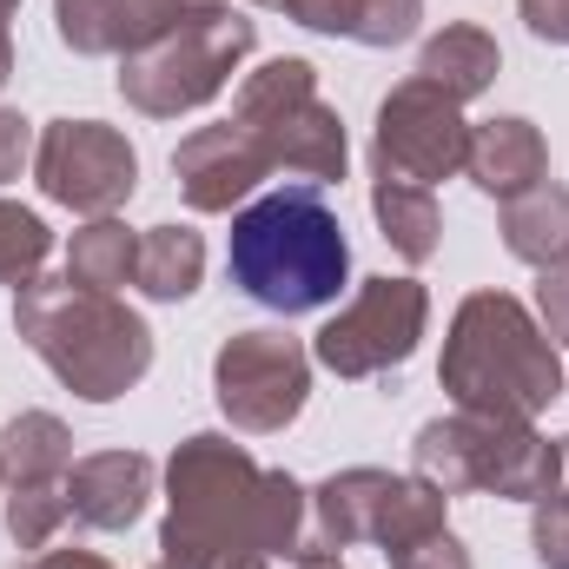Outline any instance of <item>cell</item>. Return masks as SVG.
Masks as SVG:
<instances>
[{
  "label": "cell",
  "instance_id": "6da1fadb",
  "mask_svg": "<svg viewBox=\"0 0 569 569\" xmlns=\"http://www.w3.org/2000/svg\"><path fill=\"white\" fill-rule=\"evenodd\" d=\"M311 523V490L291 470H266L246 443L192 430L166 457V523L159 563L179 569H272L298 563Z\"/></svg>",
  "mask_w": 569,
  "mask_h": 569
},
{
  "label": "cell",
  "instance_id": "7a4b0ae2",
  "mask_svg": "<svg viewBox=\"0 0 569 569\" xmlns=\"http://www.w3.org/2000/svg\"><path fill=\"white\" fill-rule=\"evenodd\" d=\"M437 385L450 411L497 418V425H537L563 398V358L517 291H470L450 311Z\"/></svg>",
  "mask_w": 569,
  "mask_h": 569
},
{
  "label": "cell",
  "instance_id": "3957f363",
  "mask_svg": "<svg viewBox=\"0 0 569 569\" xmlns=\"http://www.w3.org/2000/svg\"><path fill=\"white\" fill-rule=\"evenodd\" d=\"M226 272L252 305H266L279 318L338 305V291L351 279V239H345V219L331 212L325 186L291 179L279 192L239 206L232 239H226Z\"/></svg>",
  "mask_w": 569,
  "mask_h": 569
},
{
  "label": "cell",
  "instance_id": "277c9868",
  "mask_svg": "<svg viewBox=\"0 0 569 569\" xmlns=\"http://www.w3.org/2000/svg\"><path fill=\"white\" fill-rule=\"evenodd\" d=\"M13 331L80 405H113L152 371V325L120 291L73 284L67 272L13 291Z\"/></svg>",
  "mask_w": 569,
  "mask_h": 569
},
{
  "label": "cell",
  "instance_id": "5b68a950",
  "mask_svg": "<svg viewBox=\"0 0 569 569\" xmlns=\"http://www.w3.org/2000/svg\"><path fill=\"white\" fill-rule=\"evenodd\" d=\"M252 47H259V20H246L239 7L186 13L179 27H166L159 40H146L140 53L120 60V100L146 120L199 113L206 100H219L232 87V73L252 60Z\"/></svg>",
  "mask_w": 569,
  "mask_h": 569
},
{
  "label": "cell",
  "instance_id": "8992f818",
  "mask_svg": "<svg viewBox=\"0 0 569 569\" xmlns=\"http://www.w3.org/2000/svg\"><path fill=\"white\" fill-rule=\"evenodd\" d=\"M232 120L266 146L272 172H291L305 186H331L351 166V140L338 107L318 93V67L305 53H279L259 73L239 80L232 93Z\"/></svg>",
  "mask_w": 569,
  "mask_h": 569
},
{
  "label": "cell",
  "instance_id": "52a82bcc",
  "mask_svg": "<svg viewBox=\"0 0 569 569\" xmlns=\"http://www.w3.org/2000/svg\"><path fill=\"white\" fill-rule=\"evenodd\" d=\"M430 325V291L418 279H365L351 291V305H338V318L311 338V365H325L331 378H385L398 365L418 358Z\"/></svg>",
  "mask_w": 569,
  "mask_h": 569
},
{
  "label": "cell",
  "instance_id": "ba28073f",
  "mask_svg": "<svg viewBox=\"0 0 569 569\" xmlns=\"http://www.w3.org/2000/svg\"><path fill=\"white\" fill-rule=\"evenodd\" d=\"M212 398L232 430L272 437V430L298 425V411L311 398V351L279 325L232 331L212 358Z\"/></svg>",
  "mask_w": 569,
  "mask_h": 569
},
{
  "label": "cell",
  "instance_id": "9c48e42d",
  "mask_svg": "<svg viewBox=\"0 0 569 569\" xmlns=\"http://www.w3.org/2000/svg\"><path fill=\"white\" fill-rule=\"evenodd\" d=\"M67 470H73V430L53 411H13L0 430V523L20 550H53V537L73 523L67 510Z\"/></svg>",
  "mask_w": 569,
  "mask_h": 569
},
{
  "label": "cell",
  "instance_id": "30bf717a",
  "mask_svg": "<svg viewBox=\"0 0 569 569\" xmlns=\"http://www.w3.org/2000/svg\"><path fill=\"white\" fill-rule=\"evenodd\" d=\"M470 159V120L463 107L430 87L425 73L398 80L378 100V127H371V179H405V186H437L457 179Z\"/></svg>",
  "mask_w": 569,
  "mask_h": 569
},
{
  "label": "cell",
  "instance_id": "8fae6325",
  "mask_svg": "<svg viewBox=\"0 0 569 569\" xmlns=\"http://www.w3.org/2000/svg\"><path fill=\"white\" fill-rule=\"evenodd\" d=\"M33 179L80 219H113L140 192V152L107 120H47L33 140Z\"/></svg>",
  "mask_w": 569,
  "mask_h": 569
},
{
  "label": "cell",
  "instance_id": "7c38bea8",
  "mask_svg": "<svg viewBox=\"0 0 569 569\" xmlns=\"http://www.w3.org/2000/svg\"><path fill=\"white\" fill-rule=\"evenodd\" d=\"M172 179L192 212H232L272 179V159L239 120H212L172 146Z\"/></svg>",
  "mask_w": 569,
  "mask_h": 569
},
{
  "label": "cell",
  "instance_id": "4fadbf2b",
  "mask_svg": "<svg viewBox=\"0 0 569 569\" xmlns=\"http://www.w3.org/2000/svg\"><path fill=\"white\" fill-rule=\"evenodd\" d=\"M186 13H192L186 0H53V33L80 60H127Z\"/></svg>",
  "mask_w": 569,
  "mask_h": 569
},
{
  "label": "cell",
  "instance_id": "5bb4252c",
  "mask_svg": "<svg viewBox=\"0 0 569 569\" xmlns=\"http://www.w3.org/2000/svg\"><path fill=\"white\" fill-rule=\"evenodd\" d=\"M152 457L146 450H93V457H73L67 470V510L80 530H133L152 503Z\"/></svg>",
  "mask_w": 569,
  "mask_h": 569
},
{
  "label": "cell",
  "instance_id": "9a60e30c",
  "mask_svg": "<svg viewBox=\"0 0 569 569\" xmlns=\"http://www.w3.org/2000/svg\"><path fill=\"white\" fill-rule=\"evenodd\" d=\"M391 490H398V470H378V463H351V470H331L318 490H311V523H305V550H351V543H371L385 510H391ZM298 550V557H305Z\"/></svg>",
  "mask_w": 569,
  "mask_h": 569
},
{
  "label": "cell",
  "instance_id": "2e32d148",
  "mask_svg": "<svg viewBox=\"0 0 569 569\" xmlns=\"http://www.w3.org/2000/svg\"><path fill=\"white\" fill-rule=\"evenodd\" d=\"M463 179H470L483 199H497V206L517 199V192H530V186H543V179H550V140H543V127L523 120V113H497V120L470 127Z\"/></svg>",
  "mask_w": 569,
  "mask_h": 569
},
{
  "label": "cell",
  "instance_id": "e0dca14e",
  "mask_svg": "<svg viewBox=\"0 0 569 569\" xmlns=\"http://www.w3.org/2000/svg\"><path fill=\"white\" fill-rule=\"evenodd\" d=\"M490 450H497V418L450 411V418L418 425V437H411V470L425 483H437L443 497H483Z\"/></svg>",
  "mask_w": 569,
  "mask_h": 569
},
{
  "label": "cell",
  "instance_id": "ac0fdd59",
  "mask_svg": "<svg viewBox=\"0 0 569 569\" xmlns=\"http://www.w3.org/2000/svg\"><path fill=\"white\" fill-rule=\"evenodd\" d=\"M284 20L331 33V40H358V47H405L425 20V0H259Z\"/></svg>",
  "mask_w": 569,
  "mask_h": 569
},
{
  "label": "cell",
  "instance_id": "d6986e66",
  "mask_svg": "<svg viewBox=\"0 0 569 569\" xmlns=\"http://www.w3.org/2000/svg\"><path fill=\"white\" fill-rule=\"evenodd\" d=\"M418 73H425L430 87H443L457 107H470V100H483V93L497 87L503 47H497L477 20H450V27H437L425 47H418Z\"/></svg>",
  "mask_w": 569,
  "mask_h": 569
},
{
  "label": "cell",
  "instance_id": "ffe728a7",
  "mask_svg": "<svg viewBox=\"0 0 569 569\" xmlns=\"http://www.w3.org/2000/svg\"><path fill=\"white\" fill-rule=\"evenodd\" d=\"M497 232H503V252L523 259V266H557L569 252V186H530L517 199H503L497 212Z\"/></svg>",
  "mask_w": 569,
  "mask_h": 569
},
{
  "label": "cell",
  "instance_id": "44dd1931",
  "mask_svg": "<svg viewBox=\"0 0 569 569\" xmlns=\"http://www.w3.org/2000/svg\"><path fill=\"white\" fill-rule=\"evenodd\" d=\"M550 490H557V443H550L537 425H497V450H490L483 497L543 503Z\"/></svg>",
  "mask_w": 569,
  "mask_h": 569
},
{
  "label": "cell",
  "instance_id": "7402d4cb",
  "mask_svg": "<svg viewBox=\"0 0 569 569\" xmlns=\"http://www.w3.org/2000/svg\"><path fill=\"white\" fill-rule=\"evenodd\" d=\"M371 219L385 232V246L405 266H430L443 246V212L430 199V186H405V179H371Z\"/></svg>",
  "mask_w": 569,
  "mask_h": 569
},
{
  "label": "cell",
  "instance_id": "603a6c76",
  "mask_svg": "<svg viewBox=\"0 0 569 569\" xmlns=\"http://www.w3.org/2000/svg\"><path fill=\"white\" fill-rule=\"evenodd\" d=\"M199 279H206V239L192 232V226H146L140 232V272H133V284H140L152 305H186L192 291H199Z\"/></svg>",
  "mask_w": 569,
  "mask_h": 569
},
{
  "label": "cell",
  "instance_id": "cb8c5ba5",
  "mask_svg": "<svg viewBox=\"0 0 569 569\" xmlns=\"http://www.w3.org/2000/svg\"><path fill=\"white\" fill-rule=\"evenodd\" d=\"M140 272V232L127 219H87L67 239V279L93 284V291H120Z\"/></svg>",
  "mask_w": 569,
  "mask_h": 569
},
{
  "label": "cell",
  "instance_id": "d4e9b609",
  "mask_svg": "<svg viewBox=\"0 0 569 569\" xmlns=\"http://www.w3.org/2000/svg\"><path fill=\"white\" fill-rule=\"evenodd\" d=\"M47 252H53L47 219L27 212V206H13V199H0V284H13V291L33 284L40 266H47Z\"/></svg>",
  "mask_w": 569,
  "mask_h": 569
},
{
  "label": "cell",
  "instance_id": "484cf974",
  "mask_svg": "<svg viewBox=\"0 0 569 569\" xmlns=\"http://www.w3.org/2000/svg\"><path fill=\"white\" fill-rule=\"evenodd\" d=\"M530 557L543 569H569V490L530 503Z\"/></svg>",
  "mask_w": 569,
  "mask_h": 569
},
{
  "label": "cell",
  "instance_id": "4316f807",
  "mask_svg": "<svg viewBox=\"0 0 569 569\" xmlns=\"http://www.w3.org/2000/svg\"><path fill=\"white\" fill-rule=\"evenodd\" d=\"M391 569H477L470 563V550L457 543V530L443 523V530H430V537H418V543H405V550H391L385 557Z\"/></svg>",
  "mask_w": 569,
  "mask_h": 569
},
{
  "label": "cell",
  "instance_id": "83f0119b",
  "mask_svg": "<svg viewBox=\"0 0 569 569\" xmlns=\"http://www.w3.org/2000/svg\"><path fill=\"white\" fill-rule=\"evenodd\" d=\"M537 325L550 331V345H557V351L569 345V252L557 259V266H543V272H537Z\"/></svg>",
  "mask_w": 569,
  "mask_h": 569
},
{
  "label": "cell",
  "instance_id": "f1b7e54d",
  "mask_svg": "<svg viewBox=\"0 0 569 569\" xmlns=\"http://www.w3.org/2000/svg\"><path fill=\"white\" fill-rule=\"evenodd\" d=\"M20 166H33V120H20L13 107H0V186L20 179Z\"/></svg>",
  "mask_w": 569,
  "mask_h": 569
},
{
  "label": "cell",
  "instance_id": "f546056e",
  "mask_svg": "<svg viewBox=\"0 0 569 569\" xmlns=\"http://www.w3.org/2000/svg\"><path fill=\"white\" fill-rule=\"evenodd\" d=\"M530 40H550V47H569V0H517Z\"/></svg>",
  "mask_w": 569,
  "mask_h": 569
},
{
  "label": "cell",
  "instance_id": "4dcf8cb0",
  "mask_svg": "<svg viewBox=\"0 0 569 569\" xmlns=\"http://www.w3.org/2000/svg\"><path fill=\"white\" fill-rule=\"evenodd\" d=\"M20 569H113V563L93 557V550H40L33 563H20Z\"/></svg>",
  "mask_w": 569,
  "mask_h": 569
},
{
  "label": "cell",
  "instance_id": "1f68e13d",
  "mask_svg": "<svg viewBox=\"0 0 569 569\" xmlns=\"http://www.w3.org/2000/svg\"><path fill=\"white\" fill-rule=\"evenodd\" d=\"M298 569H351V563H345L338 550H305V557H298Z\"/></svg>",
  "mask_w": 569,
  "mask_h": 569
},
{
  "label": "cell",
  "instance_id": "d6a6232c",
  "mask_svg": "<svg viewBox=\"0 0 569 569\" xmlns=\"http://www.w3.org/2000/svg\"><path fill=\"white\" fill-rule=\"evenodd\" d=\"M7 80H13V33L0 27V87H7Z\"/></svg>",
  "mask_w": 569,
  "mask_h": 569
},
{
  "label": "cell",
  "instance_id": "836d02e7",
  "mask_svg": "<svg viewBox=\"0 0 569 569\" xmlns=\"http://www.w3.org/2000/svg\"><path fill=\"white\" fill-rule=\"evenodd\" d=\"M557 490H569V437H557Z\"/></svg>",
  "mask_w": 569,
  "mask_h": 569
},
{
  "label": "cell",
  "instance_id": "e575fe53",
  "mask_svg": "<svg viewBox=\"0 0 569 569\" xmlns=\"http://www.w3.org/2000/svg\"><path fill=\"white\" fill-rule=\"evenodd\" d=\"M186 7H192V13H199V7H232V0H186Z\"/></svg>",
  "mask_w": 569,
  "mask_h": 569
},
{
  "label": "cell",
  "instance_id": "d590c367",
  "mask_svg": "<svg viewBox=\"0 0 569 569\" xmlns=\"http://www.w3.org/2000/svg\"><path fill=\"white\" fill-rule=\"evenodd\" d=\"M13 7H20V0H0V27H7V20H13Z\"/></svg>",
  "mask_w": 569,
  "mask_h": 569
},
{
  "label": "cell",
  "instance_id": "8d00e7d4",
  "mask_svg": "<svg viewBox=\"0 0 569 569\" xmlns=\"http://www.w3.org/2000/svg\"><path fill=\"white\" fill-rule=\"evenodd\" d=\"M152 569H179V563H152Z\"/></svg>",
  "mask_w": 569,
  "mask_h": 569
},
{
  "label": "cell",
  "instance_id": "74e56055",
  "mask_svg": "<svg viewBox=\"0 0 569 569\" xmlns=\"http://www.w3.org/2000/svg\"><path fill=\"white\" fill-rule=\"evenodd\" d=\"M0 490H7V477H0Z\"/></svg>",
  "mask_w": 569,
  "mask_h": 569
}]
</instances>
